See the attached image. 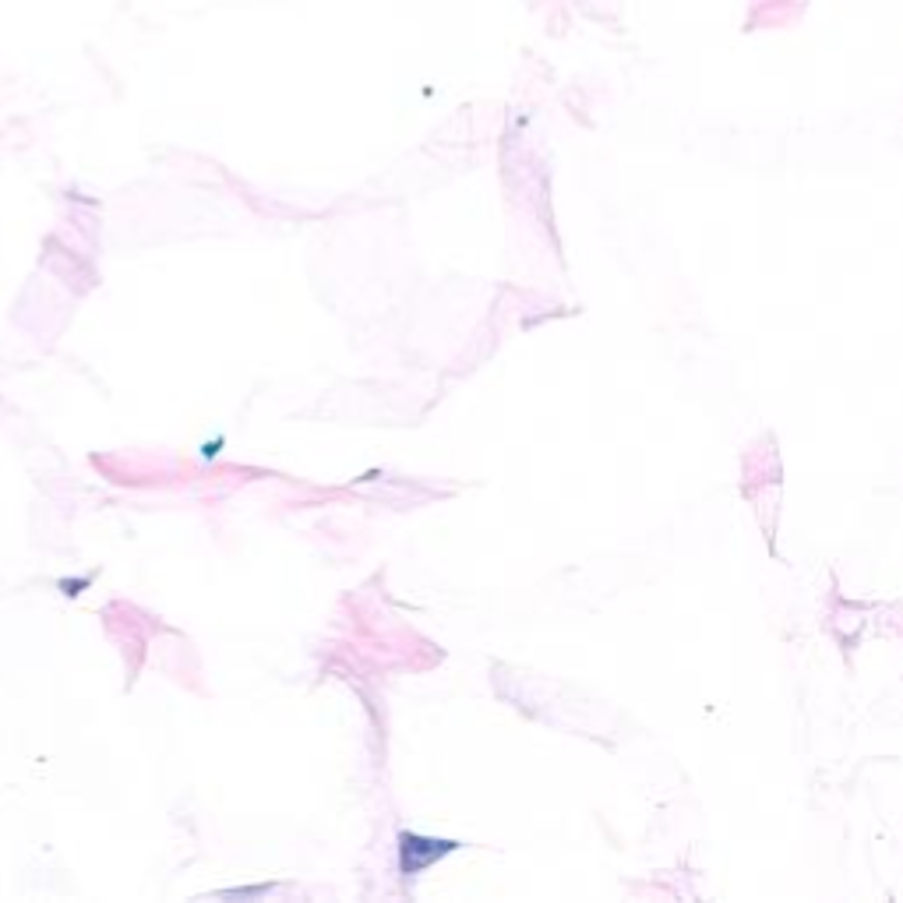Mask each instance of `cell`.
<instances>
[]
</instances>
